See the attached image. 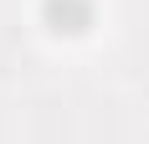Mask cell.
Masks as SVG:
<instances>
[{"label": "cell", "mask_w": 149, "mask_h": 144, "mask_svg": "<svg viewBox=\"0 0 149 144\" xmlns=\"http://www.w3.org/2000/svg\"><path fill=\"white\" fill-rule=\"evenodd\" d=\"M41 21L57 36H82L93 26V0H41Z\"/></svg>", "instance_id": "6da1fadb"}]
</instances>
